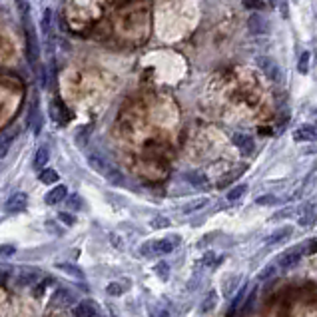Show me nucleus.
<instances>
[{
  "label": "nucleus",
  "mask_w": 317,
  "mask_h": 317,
  "mask_svg": "<svg viewBox=\"0 0 317 317\" xmlns=\"http://www.w3.org/2000/svg\"><path fill=\"white\" fill-rule=\"evenodd\" d=\"M178 239H152V241H146L140 245V253L146 255V257H156V255H166V253H172L174 251V245H176Z\"/></svg>",
  "instance_id": "1"
},
{
  "label": "nucleus",
  "mask_w": 317,
  "mask_h": 317,
  "mask_svg": "<svg viewBox=\"0 0 317 317\" xmlns=\"http://www.w3.org/2000/svg\"><path fill=\"white\" fill-rule=\"evenodd\" d=\"M30 18L24 16V30H26V56H28V62L30 66H36V58H38V42H36V36H34V30L28 22Z\"/></svg>",
  "instance_id": "2"
},
{
  "label": "nucleus",
  "mask_w": 317,
  "mask_h": 317,
  "mask_svg": "<svg viewBox=\"0 0 317 317\" xmlns=\"http://www.w3.org/2000/svg\"><path fill=\"white\" fill-rule=\"evenodd\" d=\"M257 66H259V70L266 74L270 80H274V82L279 80V66H277V62H276L274 58H270V56H259V58H257Z\"/></svg>",
  "instance_id": "3"
},
{
  "label": "nucleus",
  "mask_w": 317,
  "mask_h": 317,
  "mask_svg": "<svg viewBox=\"0 0 317 317\" xmlns=\"http://www.w3.org/2000/svg\"><path fill=\"white\" fill-rule=\"evenodd\" d=\"M26 205H28V196H26L24 192H16V194H12V196L6 199L4 209L8 211V214H20V211H22Z\"/></svg>",
  "instance_id": "4"
},
{
  "label": "nucleus",
  "mask_w": 317,
  "mask_h": 317,
  "mask_svg": "<svg viewBox=\"0 0 317 317\" xmlns=\"http://www.w3.org/2000/svg\"><path fill=\"white\" fill-rule=\"evenodd\" d=\"M303 253H305V249H303V245H295V247H291V249H287L283 255H279V266L281 268H293V266H297V261L303 257Z\"/></svg>",
  "instance_id": "5"
},
{
  "label": "nucleus",
  "mask_w": 317,
  "mask_h": 317,
  "mask_svg": "<svg viewBox=\"0 0 317 317\" xmlns=\"http://www.w3.org/2000/svg\"><path fill=\"white\" fill-rule=\"evenodd\" d=\"M232 142L239 148V152L243 154V156H247V154H251L253 152V148H255V144H253V138L249 136V134H243V132H238V134H234L232 136Z\"/></svg>",
  "instance_id": "6"
},
{
  "label": "nucleus",
  "mask_w": 317,
  "mask_h": 317,
  "mask_svg": "<svg viewBox=\"0 0 317 317\" xmlns=\"http://www.w3.org/2000/svg\"><path fill=\"white\" fill-rule=\"evenodd\" d=\"M66 198H68V190H66V186H54V188H52V190L44 196V201H46L48 205H56V203L64 201Z\"/></svg>",
  "instance_id": "7"
},
{
  "label": "nucleus",
  "mask_w": 317,
  "mask_h": 317,
  "mask_svg": "<svg viewBox=\"0 0 317 317\" xmlns=\"http://www.w3.org/2000/svg\"><path fill=\"white\" fill-rule=\"evenodd\" d=\"M295 142H317V130L313 126H299L293 132Z\"/></svg>",
  "instance_id": "8"
},
{
  "label": "nucleus",
  "mask_w": 317,
  "mask_h": 317,
  "mask_svg": "<svg viewBox=\"0 0 317 317\" xmlns=\"http://www.w3.org/2000/svg\"><path fill=\"white\" fill-rule=\"evenodd\" d=\"M50 114L54 120H58L60 124H66L70 120V112L64 108V104L60 100H54V104H50Z\"/></svg>",
  "instance_id": "9"
},
{
  "label": "nucleus",
  "mask_w": 317,
  "mask_h": 317,
  "mask_svg": "<svg viewBox=\"0 0 317 317\" xmlns=\"http://www.w3.org/2000/svg\"><path fill=\"white\" fill-rule=\"evenodd\" d=\"M216 305H218V291H216V289H209V291L205 293V297L201 299L199 311H201V313H209Z\"/></svg>",
  "instance_id": "10"
},
{
  "label": "nucleus",
  "mask_w": 317,
  "mask_h": 317,
  "mask_svg": "<svg viewBox=\"0 0 317 317\" xmlns=\"http://www.w3.org/2000/svg\"><path fill=\"white\" fill-rule=\"evenodd\" d=\"M291 232H293V228L291 226H283V228H279V230H276L266 241L270 243V245H274V243H279V241H285L289 236H291Z\"/></svg>",
  "instance_id": "11"
},
{
  "label": "nucleus",
  "mask_w": 317,
  "mask_h": 317,
  "mask_svg": "<svg viewBox=\"0 0 317 317\" xmlns=\"http://www.w3.org/2000/svg\"><path fill=\"white\" fill-rule=\"evenodd\" d=\"M56 266L66 274V276H70V277H76V279H84V272L78 268V266H74V263H68V261H60V263H56Z\"/></svg>",
  "instance_id": "12"
},
{
  "label": "nucleus",
  "mask_w": 317,
  "mask_h": 317,
  "mask_svg": "<svg viewBox=\"0 0 317 317\" xmlns=\"http://www.w3.org/2000/svg\"><path fill=\"white\" fill-rule=\"evenodd\" d=\"M74 317H94L96 315V307L90 303V301H82L74 307Z\"/></svg>",
  "instance_id": "13"
},
{
  "label": "nucleus",
  "mask_w": 317,
  "mask_h": 317,
  "mask_svg": "<svg viewBox=\"0 0 317 317\" xmlns=\"http://www.w3.org/2000/svg\"><path fill=\"white\" fill-rule=\"evenodd\" d=\"M46 164H48V148L42 146V148H38L36 154H34V170H40V172H42Z\"/></svg>",
  "instance_id": "14"
},
{
  "label": "nucleus",
  "mask_w": 317,
  "mask_h": 317,
  "mask_svg": "<svg viewBox=\"0 0 317 317\" xmlns=\"http://www.w3.org/2000/svg\"><path fill=\"white\" fill-rule=\"evenodd\" d=\"M247 26H249V30H251L253 34H261V32H266V30H268V24H266V20H263L261 16H257V14L249 18Z\"/></svg>",
  "instance_id": "15"
},
{
  "label": "nucleus",
  "mask_w": 317,
  "mask_h": 317,
  "mask_svg": "<svg viewBox=\"0 0 317 317\" xmlns=\"http://www.w3.org/2000/svg\"><path fill=\"white\" fill-rule=\"evenodd\" d=\"M128 283H120V281H112V283H108V287H106V291H108V295H112V297H120L122 293H126L128 291Z\"/></svg>",
  "instance_id": "16"
},
{
  "label": "nucleus",
  "mask_w": 317,
  "mask_h": 317,
  "mask_svg": "<svg viewBox=\"0 0 317 317\" xmlns=\"http://www.w3.org/2000/svg\"><path fill=\"white\" fill-rule=\"evenodd\" d=\"M207 198H198V199H194V201H190V203H186L184 207H182V211L184 214H192V211H198V209H201V207H205L207 205Z\"/></svg>",
  "instance_id": "17"
},
{
  "label": "nucleus",
  "mask_w": 317,
  "mask_h": 317,
  "mask_svg": "<svg viewBox=\"0 0 317 317\" xmlns=\"http://www.w3.org/2000/svg\"><path fill=\"white\" fill-rule=\"evenodd\" d=\"M40 182H42V184H48V186L56 184V182H58V172L52 170V168H44V170L40 172Z\"/></svg>",
  "instance_id": "18"
},
{
  "label": "nucleus",
  "mask_w": 317,
  "mask_h": 317,
  "mask_svg": "<svg viewBox=\"0 0 317 317\" xmlns=\"http://www.w3.org/2000/svg\"><path fill=\"white\" fill-rule=\"evenodd\" d=\"M313 220H315V207L313 205H305V209H303V214L299 216L297 224L299 226H309V224H313Z\"/></svg>",
  "instance_id": "19"
},
{
  "label": "nucleus",
  "mask_w": 317,
  "mask_h": 317,
  "mask_svg": "<svg viewBox=\"0 0 317 317\" xmlns=\"http://www.w3.org/2000/svg\"><path fill=\"white\" fill-rule=\"evenodd\" d=\"M36 279H38V272L22 270V272L18 274V283H22V285H30V283H34Z\"/></svg>",
  "instance_id": "20"
},
{
  "label": "nucleus",
  "mask_w": 317,
  "mask_h": 317,
  "mask_svg": "<svg viewBox=\"0 0 317 317\" xmlns=\"http://www.w3.org/2000/svg\"><path fill=\"white\" fill-rule=\"evenodd\" d=\"M154 274L158 276V277H160V279H168L170 277V266H168V263L166 261H158L156 263V266H154Z\"/></svg>",
  "instance_id": "21"
},
{
  "label": "nucleus",
  "mask_w": 317,
  "mask_h": 317,
  "mask_svg": "<svg viewBox=\"0 0 317 317\" xmlns=\"http://www.w3.org/2000/svg\"><path fill=\"white\" fill-rule=\"evenodd\" d=\"M245 190H247V186H245V184H239V186L232 188V190L228 192V199H230V201H238V199L245 194Z\"/></svg>",
  "instance_id": "22"
},
{
  "label": "nucleus",
  "mask_w": 317,
  "mask_h": 317,
  "mask_svg": "<svg viewBox=\"0 0 317 317\" xmlns=\"http://www.w3.org/2000/svg\"><path fill=\"white\" fill-rule=\"evenodd\" d=\"M70 299H72V295L66 291V289H58L56 291V295H54V299H52V305H62V303H70Z\"/></svg>",
  "instance_id": "23"
},
{
  "label": "nucleus",
  "mask_w": 317,
  "mask_h": 317,
  "mask_svg": "<svg viewBox=\"0 0 317 317\" xmlns=\"http://www.w3.org/2000/svg\"><path fill=\"white\" fill-rule=\"evenodd\" d=\"M297 70H299V74H307V70H309V52H301L299 62H297Z\"/></svg>",
  "instance_id": "24"
},
{
  "label": "nucleus",
  "mask_w": 317,
  "mask_h": 317,
  "mask_svg": "<svg viewBox=\"0 0 317 317\" xmlns=\"http://www.w3.org/2000/svg\"><path fill=\"white\" fill-rule=\"evenodd\" d=\"M243 170H245V166H241V168H239L238 172H230V174H228L226 178H222V180H220V184H218V188H224V186H228L230 182H234V180H236L238 176H241V174H243Z\"/></svg>",
  "instance_id": "25"
},
{
  "label": "nucleus",
  "mask_w": 317,
  "mask_h": 317,
  "mask_svg": "<svg viewBox=\"0 0 317 317\" xmlns=\"http://www.w3.org/2000/svg\"><path fill=\"white\" fill-rule=\"evenodd\" d=\"M241 2L249 10H263L266 8V2H263V0H241Z\"/></svg>",
  "instance_id": "26"
},
{
  "label": "nucleus",
  "mask_w": 317,
  "mask_h": 317,
  "mask_svg": "<svg viewBox=\"0 0 317 317\" xmlns=\"http://www.w3.org/2000/svg\"><path fill=\"white\" fill-rule=\"evenodd\" d=\"M50 16H52V12H50V8H46L44 16H42V32H44L46 38L50 36Z\"/></svg>",
  "instance_id": "27"
},
{
  "label": "nucleus",
  "mask_w": 317,
  "mask_h": 317,
  "mask_svg": "<svg viewBox=\"0 0 317 317\" xmlns=\"http://www.w3.org/2000/svg\"><path fill=\"white\" fill-rule=\"evenodd\" d=\"M255 203H257V205H274V203H277V198L272 196V194H268V196H259V198L255 199Z\"/></svg>",
  "instance_id": "28"
},
{
  "label": "nucleus",
  "mask_w": 317,
  "mask_h": 317,
  "mask_svg": "<svg viewBox=\"0 0 317 317\" xmlns=\"http://www.w3.org/2000/svg\"><path fill=\"white\" fill-rule=\"evenodd\" d=\"M68 207L70 209H74V211H78V209H82V199H80V196H76V194H72V196H68Z\"/></svg>",
  "instance_id": "29"
},
{
  "label": "nucleus",
  "mask_w": 317,
  "mask_h": 317,
  "mask_svg": "<svg viewBox=\"0 0 317 317\" xmlns=\"http://www.w3.org/2000/svg\"><path fill=\"white\" fill-rule=\"evenodd\" d=\"M188 180L194 184V186H198V188H201V186H205V176L203 174H188Z\"/></svg>",
  "instance_id": "30"
},
{
  "label": "nucleus",
  "mask_w": 317,
  "mask_h": 317,
  "mask_svg": "<svg viewBox=\"0 0 317 317\" xmlns=\"http://www.w3.org/2000/svg\"><path fill=\"white\" fill-rule=\"evenodd\" d=\"M58 220H60L62 224H66V226H74V224H76V218L70 214V211H60Z\"/></svg>",
  "instance_id": "31"
},
{
  "label": "nucleus",
  "mask_w": 317,
  "mask_h": 317,
  "mask_svg": "<svg viewBox=\"0 0 317 317\" xmlns=\"http://www.w3.org/2000/svg\"><path fill=\"white\" fill-rule=\"evenodd\" d=\"M150 226H152V228H156V230H160V228H168V226H170V220H168V218H154V220L150 222Z\"/></svg>",
  "instance_id": "32"
},
{
  "label": "nucleus",
  "mask_w": 317,
  "mask_h": 317,
  "mask_svg": "<svg viewBox=\"0 0 317 317\" xmlns=\"http://www.w3.org/2000/svg\"><path fill=\"white\" fill-rule=\"evenodd\" d=\"M10 144H12V136L0 142V160H2V158L8 154V150H10Z\"/></svg>",
  "instance_id": "33"
},
{
  "label": "nucleus",
  "mask_w": 317,
  "mask_h": 317,
  "mask_svg": "<svg viewBox=\"0 0 317 317\" xmlns=\"http://www.w3.org/2000/svg\"><path fill=\"white\" fill-rule=\"evenodd\" d=\"M14 253H16V247H14V245H10V243L0 245V257H10V255H14Z\"/></svg>",
  "instance_id": "34"
},
{
  "label": "nucleus",
  "mask_w": 317,
  "mask_h": 317,
  "mask_svg": "<svg viewBox=\"0 0 317 317\" xmlns=\"http://www.w3.org/2000/svg\"><path fill=\"white\" fill-rule=\"evenodd\" d=\"M211 261H214V251H207V253L201 257V266H209Z\"/></svg>",
  "instance_id": "35"
},
{
  "label": "nucleus",
  "mask_w": 317,
  "mask_h": 317,
  "mask_svg": "<svg viewBox=\"0 0 317 317\" xmlns=\"http://www.w3.org/2000/svg\"><path fill=\"white\" fill-rule=\"evenodd\" d=\"M110 241H112V245H116L118 249H122V247H124V241H122V239H120L118 236H114V234L110 236Z\"/></svg>",
  "instance_id": "36"
},
{
  "label": "nucleus",
  "mask_w": 317,
  "mask_h": 317,
  "mask_svg": "<svg viewBox=\"0 0 317 317\" xmlns=\"http://www.w3.org/2000/svg\"><path fill=\"white\" fill-rule=\"evenodd\" d=\"M152 317H170V313H168L166 309H156V307H154V313H152Z\"/></svg>",
  "instance_id": "37"
},
{
  "label": "nucleus",
  "mask_w": 317,
  "mask_h": 317,
  "mask_svg": "<svg viewBox=\"0 0 317 317\" xmlns=\"http://www.w3.org/2000/svg\"><path fill=\"white\" fill-rule=\"evenodd\" d=\"M274 272H276V268H274V266H270L268 270H263V272L259 274V279H263V277H270V276H272Z\"/></svg>",
  "instance_id": "38"
},
{
  "label": "nucleus",
  "mask_w": 317,
  "mask_h": 317,
  "mask_svg": "<svg viewBox=\"0 0 317 317\" xmlns=\"http://www.w3.org/2000/svg\"><path fill=\"white\" fill-rule=\"evenodd\" d=\"M6 279V272H0V281H4Z\"/></svg>",
  "instance_id": "39"
},
{
  "label": "nucleus",
  "mask_w": 317,
  "mask_h": 317,
  "mask_svg": "<svg viewBox=\"0 0 317 317\" xmlns=\"http://www.w3.org/2000/svg\"><path fill=\"white\" fill-rule=\"evenodd\" d=\"M268 4H270V6H276V0H268Z\"/></svg>",
  "instance_id": "40"
}]
</instances>
